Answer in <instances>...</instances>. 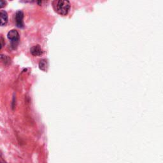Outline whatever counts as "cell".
Here are the masks:
<instances>
[{
    "mask_svg": "<svg viewBox=\"0 0 163 163\" xmlns=\"http://www.w3.org/2000/svg\"><path fill=\"white\" fill-rule=\"evenodd\" d=\"M54 7L58 13L62 16H66L69 10L70 3L66 0H59L54 2Z\"/></svg>",
    "mask_w": 163,
    "mask_h": 163,
    "instance_id": "6da1fadb",
    "label": "cell"
},
{
    "mask_svg": "<svg viewBox=\"0 0 163 163\" xmlns=\"http://www.w3.org/2000/svg\"><path fill=\"white\" fill-rule=\"evenodd\" d=\"M7 37L12 42H18L20 38L19 33L15 30H12L9 31L7 34Z\"/></svg>",
    "mask_w": 163,
    "mask_h": 163,
    "instance_id": "7a4b0ae2",
    "label": "cell"
},
{
    "mask_svg": "<svg viewBox=\"0 0 163 163\" xmlns=\"http://www.w3.org/2000/svg\"><path fill=\"white\" fill-rule=\"evenodd\" d=\"M23 19H24V13L22 11H18L16 13V23L18 27H23L24 26V23H23Z\"/></svg>",
    "mask_w": 163,
    "mask_h": 163,
    "instance_id": "3957f363",
    "label": "cell"
},
{
    "mask_svg": "<svg viewBox=\"0 0 163 163\" xmlns=\"http://www.w3.org/2000/svg\"><path fill=\"white\" fill-rule=\"evenodd\" d=\"M30 51L32 55L34 56H40L43 54V50H42V48L39 45H37L32 47L30 49Z\"/></svg>",
    "mask_w": 163,
    "mask_h": 163,
    "instance_id": "277c9868",
    "label": "cell"
},
{
    "mask_svg": "<svg viewBox=\"0 0 163 163\" xmlns=\"http://www.w3.org/2000/svg\"><path fill=\"white\" fill-rule=\"evenodd\" d=\"M8 22V14L5 11L0 10V26L5 25Z\"/></svg>",
    "mask_w": 163,
    "mask_h": 163,
    "instance_id": "5b68a950",
    "label": "cell"
},
{
    "mask_svg": "<svg viewBox=\"0 0 163 163\" xmlns=\"http://www.w3.org/2000/svg\"><path fill=\"white\" fill-rule=\"evenodd\" d=\"M48 66V64L46 59H42L41 61H40L39 63V67L41 70L47 71Z\"/></svg>",
    "mask_w": 163,
    "mask_h": 163,
    "instance_id": "8992f818",
    "label": "cell"
},
{
    "mask_svg": "<svg viewBox=\"0 0 163 163\" xmlns=\"http://www.w3.org/2000/svg\"><path fill=\"white\" fill-rule=\"evenodd\" d=\"M6 5V2L3 0H0V9H2L5 7Z\"/></svg>",
    "mask_w": 163,
    "mask_h": 163,
    "instance_id": "52a82bcc",
    "label": "cell"
},
{
    "mask_svg": "<svg viewBox=\"0 0 163 163\" xmlns=\"http://www.w3.org/2000/svg\"><path fill=\"white\" fill-rule=\"evenodd\" d=\"M1 48H2V44H0V49H1Z\"/></svg>",
    "mask_w": 163,
    "mask_h": 163,
    "instance_id": "ba28073f",
    "label": "cell"
}]
</instances>
